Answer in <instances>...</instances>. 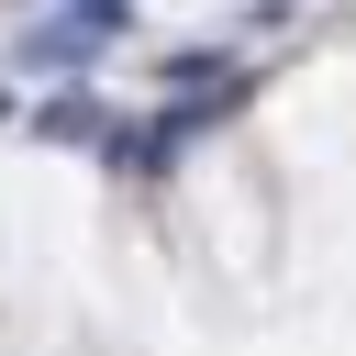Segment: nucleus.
I'll return each mask as SVG.
<instances>
[{"mask_svg": "<svg viewBox=\"0 0 356 356\" xmlns=\"http://www.w3.org/2000/svg\"><path fill=\"white\" fill-rule=\"evenodd\" d=\"M111 33H122V0H78V11H56L44 33H22V56H33V67H67V56H100Z\"/></svg>", "mask_w": 356, "mask_h": 356, "instance_id": "1", "label": "nucleus"}]
</instances>
